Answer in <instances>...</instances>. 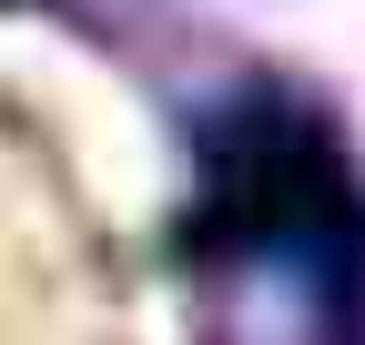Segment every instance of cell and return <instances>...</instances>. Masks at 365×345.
<instances>
[{
    "label": "cell",
    "mask_w": 365,
    "mask_h": 345,
    "mask_svg": "<svg viewBox=\"0 0 365 345\" xmlns=\"http://www.w3.org/2000/svg\"><path fill=\"white\" fill-rule=\"evenodd\" d=\"M41 51H51V41H41ZM51 71H61V102H71V133H81L91 183H102L122 213H153V193H163V143H153V122L132 112V92H122L112 71L61 61V51H51Z\"/></svg>",
    "instance_id": "obj_1"
},
{
    "label": "cell",
    "mask_w": 365,
    "mask_h": 345,
    "mask_svg": "<svg viewBox=\"0 0 365 345\" xmlns=\"http://www.w3.org/2000/svg\"><path fill=\"white\" fill-rule=\"evenodd\" d=\"M284 31L335 61H365V0H304V11H284Z\"/></svg>",
    "instance_id": "obj_2"
}]
</instances>
